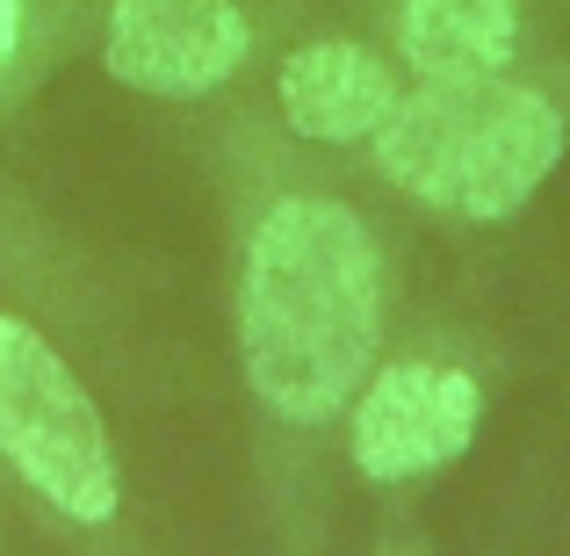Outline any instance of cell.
Masks as SVG:
<instances>
[{"mask_svg": "<svg viewBox=\"0 0 570 556\" xmlns=\"http://www.w3.org/2000/svg\"><path fill=\"white\" fill-rule=\"evenodd\" d=\"M383 348V246L333 188H275L238 238V369L267 419H347Z\"/></svg>", "mask_w": 570, "mask_h": 556, "instance_id": "obj_1", "label": "cell"}, {"mask_svg": "<svg viewBox=\"0 0 570 556\" xmlns=\"http://www.w3.org/2000/svg\"><path fill=\"white\" fill-rule=\"evenodd\" d=\"M570 130L557 101L505 72H419L368 138L383 182L470 224H499L557 174Z\"/></svg>", "mask_w": 570, "mask_h": 556, "instance_id": "obj_2", "label": "cell"}, {"mask_svg": "<svg viewBox=\"0 0 570 556\" xmlns=\"http://www.w3.org/2000/svg\"><path fill=\"white\" fill-rule=\"evenodd\" d=\"M0 456L72 528H109L124 514V462L95 390L43 325L8 304H0Z\"/></svg>", "mask_w": 570, "mask_h": 556, "instance_id": "obj_3", "label": "cell"}, {"mask_svg": "<svg viewBox=\"0 0 570 556\" xmlns=\"http://www.w3.org/2000/svg\"><path fill=\"white\" fill-rule=\"evenodd\" d=\"M484 427V383L455 362H383L347 404V462L368 485H412L462 456Z\"/></svg>", "mask_w": 570, "mask_h": 556, "instance_id": "obj_4", "label": "cell"}, {"mask_svg": "<svg viewBox=\"0 0 570 556\" xmlns=\"http://www.w3.org/2000/svg\"><path fill=\"white\" fill-rule=\"evenodd\" d=\"M253 58L238 0H101V72L153 101H203Z\"/></svg>", "mask_w": 570, "mask_h": 556, "instance_id": "obj_5", "label": "cell"}, {"mask_svg": "<svg viewBox=\"0 0 570 556\" xmlns=\"http://www.w3.org/2000/svg\"><path fill=\"white\" fill-rule=\"evenodd\" d=\"M397 95V66L354 37H311L275 66V109L311 145H368L390 124Z\"/></svg>", "mask_w": 570, "mask_h": 556, "instance_id": "obj_6", "label": "cell"}, {"mask_svg": "<svg viewBox=\"0 0 570 556\" xmlns=\"http://www.w3.org/2000/svg\"><path fill=\"white\" fill-rule=\"evenodd\" d=\"M390 37L412 72H513L520 0H397Z\"/></svg>", "mask_w": 570, "mask_h": 556, "instance_id": "obj_7", "label": "cell"}, {"mask_svg": "<svg viewBox=\"0 0 570 556\" xmlns=\"http://www.w3.org/2000/svg\"><path fill=\"white\" fill-rule=\"evenodd\" d=\"M87 0H0V116L80 43Z\"/></svg>", "mask_w": 570, "mask_h": 556, "instance_id": "obj_8", "label": "cell"}, {"mask_svg": "<svg viewBox=\"0 0 570 556\" xmlns=\"http://www.w3.org/2000/svg\"><path fill=\"white\" fill-rule=\"evenodd\" d=\"M22 253H29V246H14V209L0 203V267H14Z\"/></svg>", "mask_w": 570, "mask_h": 556, "instance_id": "obj_9", "label": "cell"}]
</instances>
